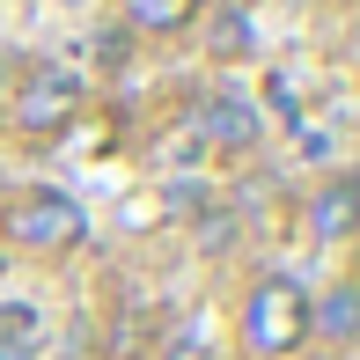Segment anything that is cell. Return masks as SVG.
<instances>
[{"instance_id": "1", "label": "cell", "mask_w": 360, "mask_h": 360, "mask_svg": "<svg viewBox=\"0 0 360 360\" xmlns=\"http://www.w3.org/2000/svg\"><path fill=\"white\" fill-rule=\"evenodd\" d=\"M309 338V294L302 280H287V272H265V280L250 287V302H243V353L257 360H280Z\"/></svg>"}, {"instance_id": "2", "label": "cell", "mask_w": 360, "mask_h": 360, "mask_svg": "<svg viewBox=\"0 0 360 360\" xmlns=\"http://www.w3.org/2000/svg\"><path fill=\"white\" fill-rule=\"evenodd\" d=\"M0 236L15 250H67V243L89 236V214H81L67 191H15L0 206Z\"/></svg>"}, {"instance_id": "3", "label": "cell", "mask_w": 360, "mask_h": 360, "mask_svg": "<svg viewBox=\"0 0 360 360\" xmlns=\"http://www.w3.org/2000/svg\"><path fill=\"white\" fill-rule=\"evenodd\" d=\"M8 118H15V133H59V125H74L81 118V74L67 67H37L22 81V89L8 96Z\"/></svg>"}, {"instance_id": "4", "label": "cell", "mask_w": 360, "mask_h": 360, "mask_svg": "<svg viewBox=\"0 0 360 360\" xmlns=\"http://www.w3.org/2000/svg\"><path fill=\"white\" fill-rule=\"evenodd\" d=\"M191 133H199L206 147H257V133H265V118H257V103L250 96H236V89H214V96H199L191 103Z\"/></svg>"}, {"instance_id": "5", "label": "cell", "mask_w": 360, "mask_h": 360, "mask_svg": "<svg viewBox=\"0 0 360 360\" xmlns=\"http://www.w3.org/2000/svg\"><path fill=\"white\" fill-rule=\"evenodd\" d=\"M309 236H316V243H346V236H360V176H353V169L331 176V184L309 199Z\"/></svg>"}, {"instance_id": "6", "label": "cell", "mask_w": 360, "mask_h": 360, "mask_svg": "<svg viewBox=\"0 0 360 360\" xmlns=\"http://www.w3.org/2000/svg\"><path fill=\"white\" fill-rule=\"evenodd\" d=\"M309 331L331 338V346H353L360 338V280H338L331 294H316L309 302Z\"/></svg>"}, {"instance_id": "7", "label": "cell", "mask_w": 360, "mask_h": 360, "mask_svg": "<svg viewBox=\"0 0 360 360\" xmlns=\"http://www.w3.org/2000/svg\"><path fill=\"white\" fill-rule=\"evenodd\" d=\"M37 338H44L37 309H22V302H0V360H30V353H37Z\"/></svg>"}, {"instance_id": "8", "label": "cell", "mask_w": 360, "mask_h": 360, "mask_svg": "<svg viewBox=\"0 0 360 360\" xmlns=\"http://www.w3.org/2000/svg\"><path fill=\"white\" fill-rule=\"evenodd\" d=\"M250 52H257L250 8H221V15H214V59H250Z\"/></svg>"}, {"instance_id": "9", "label": "cell", "mask_w": 360, "mask_h": 360, "mask_svg": "<svg viewBox=\"0 0 360 360\" xmlns=\"http://www.w3.org/2000/svg\"><path fill=\"white\" fill-rule=\"evenodd\" d=\"M125 15H133V30H176L199 15V0H125Z\"/></svg>"}, {"instance_id": "10", "label": "cell", "mask_w": 360, "mask_h": 360, "mask_svg": "<svg viewBox=\"0 0 360 360\" xmlns=\"http://www.w3.org/2000/svg\"><path fill=\"white\" fill-rule=\"evenodd\" d=\"M162 360H206V353H199V338H176V346L162 353Z\"/></svg>"}]
</instances>
